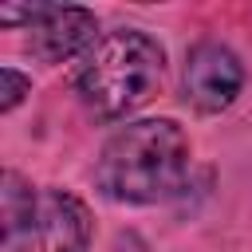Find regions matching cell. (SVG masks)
<instances>
[{
  "instance_id": "cell-1",
  "label": "cell",
  "mask_w": 252,
  "mask_h": 252,
  "mask_svg": "<svg viewBox=\"0 0 252 252\" xmlns=\"http://www.w3.org/2000/svg\"><path fill=\"white\" fill-rule=\"evenodd\" d=\"M189 154V134L173 118H134L106 138L94 189L114 205H161L181 193Z\"/></svg>"
},
{
  "instance_id": "cell-2",
  "label": "cell",
  "mask_w": 252,
  "mask_h": 252,
  "mask_svg": "<svg viewBox=\"0 0 252 252\" xmlns=\"http://www.w3.org/2000/svg\"><path fill=\"white\" fill-rule=\"evenodd\" d=\"M161 75L165 47L142 28H114L102 32L75 63V94L94 118L118 122L158 94Z\"/></svg>"
},
{
  "instance_id": "cell-3",
  "label": "cell",
  "mask_w": 252,
  "mask_h": 252,
  "mask_svg": "<svg viewBox=\"0 0 252 252\" xmlns=\"http://www.w3.org/2000/svg\"><path fill=\"white\" fill-rule=\"evenodd\" d=\"M94 220L83 197L71 189H39L32 217L4 232V252H87Z\"/></svg>"
},
{
  "instance_id": "cell-4",
  "label": "cell",
  "mask_w": 252,
  "mask_h": 252,
  "mask_svg": "<svg viewBox=\"0 0 252 252\" xmlns=\"http://www.w3.org/2000/svg\"><path fill=\"white\" fill-rule=\"evenodd\" d=\"M240 91H244V63L228 43L201 39V43L189 47L185 71H181L185 106H193L197 114L213 118V114H224L240 98Z\"/></svg>"
},
{
  "instance_id": "cell-5",
  "label": "cell",
  "mask_w": 252,
  "mask_h": 252,
  "mask_svg": "<svg viewBox=\"0 0 252 252\" xmlns=\"http://www.w3.org/2000/svg\"><path fill=\"white\" fill-rule=\"evenodd\" d=\"M98 16L83 4H47L43 16L28 28V51L39 63H67L83 59L98 39Z\"/></svg>"
},
{
  "instance_id": "cell-6",
  "label": "cell",
  "mask_w": 252,
  "mask_h": 252,
  "mask_svg": "<svg viewBox=\"0 0 252 252\" xmlns=\"http://www.w3.org/2000/svg\"><path fill=\"white\" fill-rule=\"evenodd\" d=\"M0 79H4V98H0V114H12L28 94H32V79L20 71V67H0Z\"/></svg>"
},
{
  "instance_id": "cell-7",
  "label": "cell",
  "mask_w": 252,
  "mask_h": 252,
  "mask_svg": "<svg viewBox=\"0 0 252 252\" xmlns=\"http://www.w3.org/2000/svg\"><path fill=\"white\" fill-rule=\"evenodd\" d=\"M43 8L47 4H0V24L4 28H32L39 16H43Z\"/></svg>"
},
{
  "instance_id": "cell-8",
  "label": "cell",
  "mask_w": 252,
  "mask_h": 252,
  "mask_svg": "<svg viewBox=\"0 0 252 252\" xmlns=\"http://www.w3.org/2000/svg\"><path fill=\"white\" fill-rule=\"evenodd\" d=\"M110 252H150V244L138 236V232H118L114 236V248Z\"/></svg>"
}]
</instances>
